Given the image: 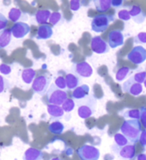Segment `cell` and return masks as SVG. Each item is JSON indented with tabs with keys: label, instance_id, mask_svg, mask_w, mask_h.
<instances>
[{
	"label": "cell",
	"instance_id": "obj_13",
	"mask_svg": "<svg viewBox=\"0 0 146 160\" xmlns=\"http://www.w3.org/2000/svg\"><path fill=\"white\" fill-rule=\"evenodd\" d=\"M52 35H53L52 28L50 27V25L44 24V25H40V26L39 27L35 38H36L37 39L46 40V39H49V38H50L52 37Z\"/></svg>",
	"mask_w": 146,
	"mask_h": 160
},
{
	"label": "cell",
	"instance_id": "obj_32",
	"mask_svg": "<svg viewBox=\"0 0 146 160\" xmlns=\"http://www.w3.org/2000/svg\"><path fill=\"white\" fill-rule=\"evenodd\" d=\"M55 85H56L58 89L64 90V89L67 88V83H66L65 78L62 77V76H59L57 77L55 80Z\"/></svg>",
	"mask_w": 146,
	"mask_h": 160
},
{
	"label": "cell",
	"instance_id": "obj_5",
	"mask_svg": "<svg viewBox=\"0 0 146 160\" xmlns=\"http://www.w3.org/2000/svg\"><path fill=\"white\" fill-rule=\"evenodd\" d=\"M81 160H98L100 152L96 148L91 145H83L76 151Z\"/></svg>",
	"mask_w": 146,
	"mask_h": 160
},
{
	"label": "cell",
	"instance_id": "obj_12",
	"mask_svg": "<svg viewBox=\"0 0 146 160\" xmlns=\"http://www.w3.org/2000/svg\"><path fill=\"white\" fill-rule=\"evenodd\" d=\"M129 13H130L131 18H133L134 22H136L138 24L143 23L146 18L145 13L143 12V9L138 5H133L131 7Z\"/></svg>",
	"mask_w": 146,
	"mask_h": 160
},
{
	"label": "cell",
	"instance_id": "obj_7",
	"mask_svg": "<svg viewBox=\"0 0 146 160\" xmlns=\"http://www.w3.org/2000/svg\"><path fill=\"white\" fill-rule=\"evenodd\" d=\"M122 90L132 96H138L143 92V86L142 84L137 83L133 77H131L122 84Z\"/></svg>",
	"mask_w": 146,
	"mask_h": 160
},
{
	"label": "cell",
	"instance_id": "obj_23",
	"mask_svg": "<svg viewBox=\"0 0 146 160\" xmlns=\"http://www.w3.org/2000/svg\"><path fill=\"white\" fill-rule=\"evenodd\" d=\"M47 112L52 118H62L64 114V111L62 110V107L57 105H47Z\"/></svg>",
	"mask_w": 146,
	"mask_h": 160
},
{
	"label": "cell",
	"instance_id": "obj_22",
	"mask_svg": "<svg viewBox=\"0 0 146 160\" xmlns=\"http://www.w3.org/2000/svg\"><path fill=\"white\" fill-rule=\"evenodd\" d=\"M67 88L69 89H75L79 87L80 84V78L74 73H69L66 75L65 78Z\"/></svg>",
	"mask_w": 146,
	"mask_h": 160
},
{
	"label": "cell",
	"instance_id": "obj_24",
	"mask_svg": "<svg viewBox=\"0 0 146 160\" xmlns=\"http://www.w3.org/2000/svg\"><path fill=\"white\" fill-rule=\"evenodd\" d=\"M22 78L26 83H31L35 78V71L33 68H25L22 72Z\"/></svg>",
	"mask_w": 146,
	"mask_h": 160
},
{
	"label": "cell",
	"instance_id": "obj_20",
	"mask_svg": "<svg viewBox=\"0 0 146 160\" xmlns=\"http://www.w3.org/2000/svg\"><path fill=\"white\" fill-rule=\"evenodd\" d=\"M11 31L10 29H4L3 31H0V49L5 48L9 44L11 41Z\"/></svg>",
	"mask_w": 146,
	"mask_h": 160
},
{
	"label": "cell",
	"instance_id": "obj_4",
	"mask_svg": "<svg viewBox=\"0 0 146 160\" xmlns=\"http://www.w3.org/2000/svg\"><path fill=\"white\" fill-rule=\"evenodd\" d=\"M50 82H51V76L49 74H43L39 75L34 78L32 83V89L36 94L39 96H43L47 92L50 88Z\"/></svg>",
	"mask_w": 146,
	"mask_h": 160
},
{
	"label": "cell",
	"instance_id": "obj_35",
	"mask_svg": "<svg viewBox=\"0 0 146 160\" xmlns=\"http://www.w3.org/2000/svg\"><path fill=\"white\" fill-rule=\"evenodd\" d=\"M11 71H12L11 66L5 64V63H2L0 65V72L3 75H8L11 72Z\"/></svg>",
	"mask_w": 146,
	"mask_h": 160
},
{
	"label": "cell",
	"instance_id": "obj_21",
	"mask_svg": "<svg viewBox=\"0 0 146 160\" xmlns=\"http://www.w3.org/2000/svg\"><path fill=\"white\" fill-rule=\"evenodd\" d=\"M94 6L98 12L103 13L111 8V0H94Z\"/></svg>",
	"mask_w": 146,
	"mask_h": 160
},
{
	"label": "cell",
	"instance_id": "obj_16",
	"mask_svg": "<svg viewBox=\"0 0 146 160\" xmlns=\"http://www.w3.org/2000/svg\"><path fill=\"white\" fill-rule=\"evenodd\" d=\"M89 92H90V87L87 84H82L74 89V91L72 93V97L75 100H82V99L86 98L89 95Z\"/></svg>",
	"mask_w": 146,
	"mask_h": 160
},
{
	"label": "cell",
	"instance_id": "obj_43",
	"mask_svg": "<svg viewBox=\"0 0 146 160\" xmlns=\"http://www.w3.org/2000/svg\"><path fill=\"white\" fill-rule=\"evenodd\" d=\"M51 160H62L60 158H51Z\"/></svg>",
	"mask_w": 146,
	"mask_h": 160
},
{
	"label": "cell",
	"instance_id": "obj_9",
	"mask_svg": "<svg viewBox=\"0 0 146 160\" xmlns=\"http://www.w3.org/2000/svg\"><path fill=\"white\" fill-rule=\"evenodd\" d=\"M30 30H31L30 26L24 22H16L13 25V27L10 29L13 37H15L16 38H23L30 32Z\"/></svg>",
	"mask_w": 146,
	"mask_h": 160
},
{
	"label": "cell",
	"instance_id": "obj_36",
	"mask_svg": "<svg viewBox=\"0 0 146 160\" xmlns=\"http://www.w3.org/2000/svg\"><path fill=\"white\" fill-rule=\"evenodd\" d=\"M81 3L80 0H71L69 3V8L73 11H77L81 9Z\"/></svg>",
	"mask_w": 146,
	"mask_h": 160
},
{
	"label": "cell",
	"instance_id": "obj_11",
	"mask_svg": "<svg viewBox=\"0 0 146 160\" xmlns=\"http://www.w3.org/2000/svg\"><path fill=\"white\" fill-rule=\"evenodd\" d=\"M73 71L82 78H90L93 73L92 68L86 62H79V63L74 65Z\"/></svg>",
	"mask_w": 146,
	"mask_h": 160
},
{
	"label": "cell",
	"instance_id": "obj_38",
	"mask_svg": "<svg viewBox=\"0 0 146 160\" xmlns=\"http://www.w3.org/2000/svg\"><path fill=\"white\" fill-rule=\"evenodd\" d=\"M134 39H135V43H146V32H139Z\"/></svg>",
	"mask_w": 146,
	"mask_h": 160
},
{
	"label": "cell",
	"instance_id": "obj_25",
	"mask_svg": "<svg viewBox=\"0 0 146 160\" xmlns=\"http://www.w3.org/2000/svg\"><path fill=\"white\" fill-rule=\"evenodd\" d=\"M49 130L50 133L55 134V135H61L64 131L65 127L63 125V123L60 121H54L52 123H50L49 125Z\"/></svg>",
	"mask_w": 146,
	"mask_h": 160
},
{
	"label": "cell",
	"instance_id": "obj_34",
	"mask_svg": "<svg viewBox=\"0 0 146 160\" xmlns=\"http://www.w3.org/2000/svg\"><path fill=\"white\" fill-rule=\"evenodd\" d=\"M133 78L137 83L142 84L144 82V80L146 79V72H137L133 76Z\"/></svg>",
	"mask_w": 146,
	"mask_h": 160
},
{
	"label": "cell",
	"instance_id": "obj_29",
	"mask_svg": "<svg viewBox=\"0 0 146 160\" xmlns=\"http://www.w3.org/2000/svg\"><path fill=\"white\" fill-rule=\"evenodd\" d=\"M75 103L74 102L73 99H67L65 102H63V104L62 105V110L66 112H72L74 109H75Z\"/></svg>",
	"mask_w": 146,
	"mask_h": 160
},
{
	"label": "cell",
	"instance_id": "obj_8",
	"mask_svg": "<svg viewBox=\"0 0 146 160\" xmlns=\"http://www.w3.org/2000/svg\"><path fill=\"white\" fill-rule=\"evenodd\" d=\"M91 50L96 54H105L109 51V43L100 36H95L91 40Z\"/></svg>",
	"mask_w": 146,
	"mask_h": 160
},
{
	"label": "cell",
	"instance_id": "obj_33",
	"mask_svg": "<svg viewBox=\"0 0 146 160\" xmlns=\"http://www.w3.org/2000/svg\"><path fill=\"white\" fill-rule=\"evenodd\" d=\"M118 17L124 22H128L131 19L130 13L127 9H121L118 12Z\"/></svg>",
	"mask_w": 146,
	"mask_h": 160
},
{
	"label": "cell",
	"instance_id": "obj_15",
	"mask_svg": "<svg viewBox=\"0 0 146 160\" xmlns=\"http://www.w3.org/2000/svg\"><path fill=\"white\" fill-rule=\"evenodd\" d=\"M23 160H43V152L37 148H29L24 152Z\"/></svg>",
	"mask_w": 146,
	"mask_h": 160
},
{
	"label": "cell",
	"instance_id": "obj_3",
	"mask_svg": "<svg viewBox=\"0 0 146 160\" xmlns=\"http://www.w3.org/2000/svg\"><path fill=\"white\" fill-rule=\"evenodd\" d=\"M46 97L47 101L50 104L57 105V106L62 105L63 102L68 99V96H67L66 91L58 89L55 85V83L51 84L49 89L47 90Z\"/></svg>",
	"mask_w": 146,
	"mask_h": 160
},
{
	"label": "cell",
	"instance_id": "obj_17",
	"mask_svg": "<svg viewBox=\"0 0 146 160\" xmlns=\"http://www.w3.org/2000/svg\"><path fill=\"white\" fill-rule=\"evenodd\" d=\"M51 15L50 9H39L35 14V20L38 24L44 25L49 21Z\"/></svg>",
	"mask_w": 146,
	"mask_h": 160
},
{
	"label": "cell",
	"instance_id": "obj_44",
	"mask_svg": "<svg viewBox=\"0 0 146 160\" xmlns=\"http://www.w3.org/2000/svg\"><path fill=\"white\" fill-rule=\"evenodd\" d=\"M143 84H144V87L146 88V79L144 80V82H143Z\"/></svg>",
	"mask_w": 146,
	"mask_h": 160
},
{
	"label": "cell",
	"instance_id": "obj_19",
	"mask_svg": "<svg viewBox=\"0 0 146 160\" xmlns=\"http://www.w3.org/2000/svg\"><path fill=\"white\" fill-rule=\"evenodd\" d=\"M8 17H9V21L16 23L20 20H24L27 17V15H26L25 13L22 12V10L18 9V8H12L9 10Z\"/></svg>",
	"mask_w": 146,
	"mask_h": 160
},
{
	"label": "cell",
	"instance_id": "obj_14",
	"mask_svg": "<svg viewBox=\"0 0 146 160\" xmlns=\"http://www.w3.org/2000/svg\"><path fill=\"white\" fill-rule=\"evenodd\" d=\"M118 153L123 159H133L135 157V153H136L135 144L132 143L125 146L123 148H120Z\"/></svg>",
	"mask_w": 146,
	"mask_h": 160
},
{
	"label": "cell",
	"instance_id": "obj_42",
	"mask_svg": "<svg viewBox=\"0 0 146 160\" xmlns=\"http://www.w3.org/2000/svg\"><path fill=\"white\" fill-rule=\"evenodd\" d=\"M137 160H146V154L139 153L137 156Z\"/></svg>",
	"mask_w": 146,
	"mask_h": 160
},
{
	"label": "cell",
	"instance_id": "obj_27",
	"mask_svg": "<svg viewBox=\"0 0 146 160\" xmlns=\"http://www.w3.org/2000/svg\"><path fill=\"white\" fill-rule=\"evenodd\" d=\"M131 69L128 67H123L119 69L116 74H115V79L118 82H122L123 80L128 77V75L130 72Z\"/></svg>",
	"mask_w": 146,
	"mask_h": 160
},
{
	"label": "cell",
	"instance_id": "obj_6",
	"mask_svg": "<svg viewBox=\"0 0 146 160\" xmlns=\"http://www.w3.org/2000/svg\"><path fill=\"white\" fill-rule=\"evenodd\" d=\"M128 60L135 65H140L146 61V49L143 46H135L127 56Z\"/></svg>",
	"mask_w": 146,
	"mask_h": 160
},
{
	"label": "cell",
	"instance_id": "obj_10",
	"mask_svg": "<svg viewBox=\"0 0 146 160\" xmlns=\"http://www.w3.org/2000/svg\"><path fill=\"white\" fill-rule=\"evenodd\" d=\"M108 43L112 49H115L124 44V35L122 32L118 29L112 30L108 36Z\"/></svg>",
	"mask_w": 146,
	"mask_h": 160
},
{
	"label": "cell",
	"instance_id": "obj_2",
	"mask_svg": "<svg viewBox=\"0 0 146 160\" xmlns=\"http://www.w3.org/2000/svg\"><path fill=\"white\" fill-rule=\"evenodd\" d=\"M115 17L114 15L99 14L93 17L91 21V30L96 32H103L109 28L110 23L114 22Z\"/></svg>",
	"mask_w": 146,
	"mask_h": 160
},
{
	"label": "cell",
	"instance_id": "obj_1",
	"mask_svg": "<svg viewBox=\"0 0 146 160\" xmlns=\"http://www.w3.org/2000/svg\"><path fill=\"white\" fill-rule=\"evenodd\" d=\"M120 130L121 134L128 139V142L134 144L135 142L139 141L140 135L142 132L141 123L139 122V120H126L121 124Z\"/></svg>",
	"mask_w": 146,
	"mask_h": 160
},
{
	"label": "cell",
	"instance_id": "obj_40",
	"mask_svg": "<svg viewBox=\"0 0 146 160\" xmlns=\"http://www.w3.org/2000/svg\"><path fill=\"white\" fill-rule=\"evenodd\" d=\"M139 142L142 147H146V130H142L139 137Z\"/></svg>",
	"mask_w": 146,
	"mask_h": 160
},
{
	"label": "cell",
	"instance_id": "obj_28",
	"mask_svg": "<svg viewBox=\"0 0 146 160\" xmlns=\"http://www.w3.org/2000/svg\"><path fill=\"white\" fill-rule=\"evenodd\" d=\"M114 140H115V144L118 146L119 148H123L125 146L128 145V140L121 133H117L115 134L114 136Z\"/></svg>",
	"mask_w": 146,
	"mask_h": 160
},
{
	"label": "cell",
	"instance_id": "obj_30",
	"mask_svg": "<svg viewBox=\"0 0 146 160\" xmlns=\"http://www.w3.org/2000/svg\"><path fill=\"white\" fill-rule=\"evenodd\" d=\"M125 118H129L131 119L138 120L140 118V111L138 109H130L125 112Z\"/></svg>",
	"mask_w": 146,
	"mask_h": 160
},
{
	"label": "cell",
	"instance_id": "obj_37",
	"mask_svg": "<svg viewBox=\"0 0 146 160\" xmlns=\"http://www.w3.org/2000/svg\"><path fill=\"white\" fill-rule=\"evenodd\" d=\"M140 121L146 130V107H143L140 109Z\"/></svg>",
	"mask_w": 146,
	"mask_h": 160
},
{
	"label": "cell",
	"instance_id": "obj_39",
	"mask_svg": "<svg viewBox=\"0 0 146 160\" xmlns=\"http://www.w3.org/2000/svg\"><path fill=\"white\" fill-rule=\"evenodd\" d=\"M7 25H8V20L2 13H0V31L6 29Z\"/></svg>",
	"mask_w": 146,
	"mask_h": 160
},
{
	"label": "cell",
	"instance_id": "obj_31",
	"mask_svg": "<svg viewBox=\"0 0 146 160\" xmlns=\"http://www.w3.org/2000/svg\"><path fill=\"white\" fill-rule=\"evenodd\" d=\"M9 88H10V83L9 82V80H7L5 78L0 75V94L4 92Z\"/></svg>",
	"mask_w": 146,
	"mask_h": 160
},
{
	"label": "cell",
	"instance_id": "obj_26",
	"mask_svg": "<svg viewBox=\"0 0 146 160\" xmlns=\"http://www.w3.org/2000/svg\"><path fill=\"white\" fill-rule=\"evenodd\" d=\"M62 21H63V17H62V13L59 11H54L51 13L50 19H49V22L52 26H56V25L60 24V23H62Z\"/></svg>",
	"mask_w": 146,
	"mask_h": 160
},
{
	"label": "cell",
	"instance_id": "obj_41",
	"mask_svg": "<svg viewBox=\"0 0 146 160\" xmlns=\"http://www.w3.org/2000/svg\"><path fill=\"white\" fill-rule=\"evenodd\" d=\"M122 0H111V6L114 8H118L122 5Z\"/></svg>",
	"mask_w": 146,
	"mask_h": 160
},
{
	"label": "cell",
	"instance_id": "obj_18",
	"mask_svg": "<svg viewBox=\"0 0 146 160\" xmlns=\"http://www.w3.org/2000/svg\"><path fill=\"white\" fill-rule=\"evenodd\" d=\"M93 112L94 109L93 108H91V105L88 106L86 104H82L80 105L78 108V115L83 119H86L90 118L93 114Z\"/></svg>",
	"mask_w": 146,
	"mask_h": 160
}]
</instances>
